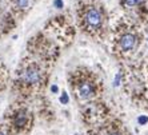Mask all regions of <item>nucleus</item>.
<instances>
[{
	"label": "nucleus",
	"mask_w": 148,
	"mask_h": 135,
	"mask_svg": "<svg viewBox=\"0 0 148 135\" xmlns=\"http://www.w3.org/2000/svg\"><path fill=\"white\" fill-rule=\"evenodd\" d=\"M21 80L24 83L29 84V86H34V84H38L41 82V71L39 68V66L31 63L28 64L23 71H21Z\"/></svg>",
	"instance_id": "1"
},
{
	"label": "nucleus",
	"mask_w": 148,
	"mask_h": 135,
	"mask_svg": "<svg viewBox=\"0 0 148 135\" xmlns=\"http://www.w3.org/2000/svg\"><path fill=\"white\" fill-rule=\"evenodd\" d=\"M84 17H86V24L88 28L95 30V28L100 27V24H101V15L96 8H88Z\"/></svg>",
	"instance_id": "2"
},
{
	"label": "nucleus",
	"mask_w": 148,
	"mask_h": 135,
	"mask_svg": "<svg viewBox=\"0 0 148 135\" xmlns=\"http://www.w3.org/2000/svg\"><path fill=\"white\" fill-rule=\"evenodd\" d=\"M93 94H95V87L88 80H84L77 86V95H79L80 99H88Z\"/></svg>",
	"instance_id": "3"
},
{
	"label": "nucleus",
	"mask_w": 148,
	"mask_h": 135,
	"mask_svg": "<svg viewBox=\"0 0 148 135\" xmlns=\"http://www.w3.org/2000/svg\"><path fill=\"white\" fill-rule=\"evenodd\" d=\"M119 43H120V47L124 51H130V50L134 48V45H135V36L132 34H125L121 36Z\"/></svg>",
	"instance_id": "4"
},
{
	"label": "nucleus",
	"mask_w": 148,
	"mask_h": 135,
	"mask_svg": "<svg viewBox=\"0 0 148 135\" xmlns=\"http://www.w3.org/2000/svg\"><path fill=\"white\" fill-rule=\"evenodd\" d=\"M27 122H28V116H27V112H25V111H19L14 116V126L17 128L24 127V126L27 125Z\"/></svg>",
	"instance_id": "5"
},
{
	"label": "nucleus",
	"mask_w": 148,
	"mask_h": 135,
	"mask_svg": "<svg viewBox=\"0 0 148 135\" xmlns=\"http://www.w3.org/2000/svg\"><path fill=\"white\" fill-rule=\"evenodd\" d=\"M15 3L19 8H27L28 7V0H15Z\"/></svg>",
	"instance_id": "6"
},
{
	"label": "nucleus",
	"mask_w": 148,
	"mask_h": 135,
	"mask_svg": "<svg viewBox=\"0 0 148 135\" xmlns=\"http://www.w3.org/2000/svg\"><path fill=\"white\" fill-rule=\"evenodd\" d=\"M4 76H5V71H4V70L0 67V90L3 88L4 83H5V79H4Z\"/></svg>",
	"instance_id": "7"
},
{
	"label": "nucleus",
	"mask_w": 148,
	"mask_h": 135,
	"mask_svg": "<svg viewBox=\"0 0 148 135\" xmlns=\"http://www.w3.org/2000/svg\"><path fill=\"white\" fill-rule=\"evenodd\" d=\"M138 123L139 125H147L148 123V116H145V115H140L138 118Z\"/></svg>",
	"instance_id": "8"
},
{
	"label": "nucleus",
	"mask_w": 148,
	"mask_h": 135,
	"mask_svg": "<svg viewBox=\"0 0 148 135\" xmlns=\"http://www.w3.org/2000/svg\"><path fill=\"white\" fill-rule=\"evenodd\" d=\"M69 101V98H68V94L67 92H63L62 94V96H60V102H62L63 104H67Z\"/></svg>",
	"instance_id": "9"
},
{
	"label": "nucleus",
	"mask_w": 148,
	"mask_h": 135,
	"mask_svg": "<svg viewBox=\"0 0 148 135\" xmlns=\"http://www.w3.org/2000/svg\"><path fill=\"white\" fill-rule=\"evenodd\" d=\"M138 3H140V0H125L127 6H136Z\"/></svg>",
	"instance_id": "10"
},
{
	"label": "nucleus",
	"mask_w": 148,
	"mask_h": 135,
	"mask_svg": "<svg viewBox=\"0 0 148 135\" xmlns=\"http://www.w3.org/2000/svg\"><path fill=\"white\" fill-rule=\"evenodd\" d=\"M119 83H120V74H117L116 78H115V83H114V86H119Z\"/></svg>",
	"instance_id": "11"
},
{
	"label": "nucleus",
	"mask_w": 148,
	"mask_h": 135,
	"mask_svg": "<svg viewBox=\"0 0 148 135\" xmlns=\"http://www.w3.org/2000/svg\"><path fill=\"white\" fill-rule=\"evenodd\" d=\"M55 6L58 8H62L63 7V0H55Z\"/></svg>",
	"instance_id": "12"
},
{
	"label": "nucleus",
	"mask_w": 148,
	"mask_h": 135,
	"mask_svg": "<svg viewBox=\"0 0 148 135\" xmlns=\"http://www.w3.org/2000/svg\"><path fill=\"white\" fill-rule=\"evenodd\" d=\"M52 91H53V92H56V91H58V87L56 86H52V88H51Z\"/></svg>",
	"instance_id": "13"
},
{
	"label": "nucleus",
	"mask_w": 148,
	"mask_h": 135,
	"mask_svg": "<svg viewBox=\"0 0 148 135\" xmlns=\"http://www.w3.org/2000/svg\"><path fill=\"white\" fill-rule=\"evenodd\" d=\"M0 135H7V134H5L4 131H1V130H0Z\"/></svg>",
	"instance_id": "14"
},
{
	"label": "nucleus",
	"mask_w": 148,
	"mask_h": 135,
	"mask_svg": "<svg viewBox=\"0 0 148 135\" xmlns=\"http://www.w3.org/2000/svg\"><path fill=\"white\" fill-rule=\"evenodd\" d=\"M111 135H119V134H117V132H112V134H111Z\"/></svg>",
	"instance_id": "15"
}]
</instances>
